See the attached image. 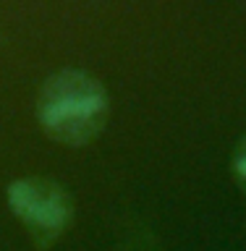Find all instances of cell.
Masks as SVG:
<instances>
[{
	"label": "cell",
	"instance_id": "7a4b0ae2",
	"mask_svg": "<svg viewBox=\"0 0 246 251\" xmlns=\"http://www.w3.org/2000/svg\"><path fill=\"white\" fill-rule=\"evenodd\" d=\"M8 207L34 233L39 246L53 243L74 220V199L53 178H19L8 186Z\"/></svg>",
	"mask_w": 246,
	"mask_h": 251
},
{
	"label": "cell",
	"instance_id": "6da1fadb",
	"mask_svg": "<svg viewBox=\"0 0 246 251\" xmlns=\"http://www.w3.org/2000/svg\"><path fill=\"white\" fill-rule=\"evenodd\" d=\"M110 94L105 84L82 68H60L45 78L37 94V123L47 139L63 147H86L105 131Z\"/></svg>",
	"mask_w": 246,
	"mask_h": 251
},
{
	"label": "cell",
	"instance_id": "3957f363",
	"mask_svg": "<svg viewBox=\"0 0 246 251\" xmlns=\"http://www.w3.org/2000/svg\"><path fill=\"white\" fill-rule=\"evenodd\" d=\"M233 173L239 180L241 191L246 194V136H241V141L236 144V154H233Z\"/></svg>",
	"mask_w": 246,
	"mask_h": 251
}]
</instances>
